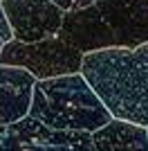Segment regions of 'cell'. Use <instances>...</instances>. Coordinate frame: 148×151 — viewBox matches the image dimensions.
Instances as JSON below:
<instances>
[{
  "mask_svg": "<svg viewBox=\"0 0 148 151\" xmlns=\"http://www.w3.org/2000/svg\"><path fill=\"white\" fill-rule=\"evenodd\" d=\"M92 135L94 151H148V129L121 120H110Z\"/></svg>",
  "mask_w": 148,
  "mask_h": 151,
  "instance_id": "obj_9",
  "label": "cell"
},
{
  "mask_svg": "<svg viewBox=\"0 0 148 151\" xmlns=\"http://www.w3.org/2000/svg\"><path fill=\"white\" fill-rule=\"evenodd\" d=\"M14 41L38 43L45 38L58 36L65 12L52 5L49 0H2Z\"/></svg>",
  "mask_w": 148,
  "mask_h": 151,
  "instance_id": "obj_5",
  "label": "cell"
},
{
  "mask_svg": "<svg viewBox=\"0 0 148 151\" xmlns=\"http://www.w3.org/2000/svg\"><path fill=\"white\" fill-rule=\"evenodd\" d=\"M0 151H94L92 135L49 129L34 117L0 126Z\"/></svg>",
  "mask_w": 148,
  "mask_h": 151,
  "instance_id": "obj_4",
  "label": "cell"
},
{
  "mask_svg": "<svg viewBox=\"0 0 148 151\" xmlns=\"http://www.w3.org/2000/svg\"><path fill=\"white\" fill-rule=\"evenodd\" d=\"M105 25L117 38V47L135 50L148 43V0H94Z\"/></svg>",
  "mask_w": 148,
  "mask_h": 151,
  "instance_id": "obj_6",
  "label": "cell"
},
{
  "mask_svg": "<svg viewBox=\"0 0 148 151\" xmlns=\"http://www.w3.org/2000/svg\"><path fill=\"white\" fill-rule=\"evenodd\" d=\"M29 117L49 129L81 133H94L112 120L81 72L36 81Z\"/></svg>",
  "mask_w": 148,
  "mask_h": 151,
  "instance_id": "obj_2",
  "label": "cell"
},
{
  "mask_svg": "<svg viewBox=\"0 0 148 151\" xmlns=\"http://www.w3.org/2000/svg\"><path fill=\"white\" fill-rule=\"evenodd\" d=\"M14 41V32L11 27H9V20H7V14L5 9H2V5H0V43H11Z\"/></svg>",
  "mask_w": 148,
  "mask_h": 151,
  "instance_id": "obj_11",
  "label": "cell"
},
{
  "mask_svg": "<svg viewBox=\"0 0 148 151\" xmlns=\"http://www.w3.org/2000/svg\"><path fill=\"white\" fill-rule=\"evenodd\" d=\"M81 75L112 120L148 129V43L85 54Z\"/></svg>",
  "mask_w": 148,
  "mask_h": 151,
  "instance_id": "obj_1",
  "label": "cell"
},
{
  "mask_svg": "<svg viewBox=\"0 0 148 151\" xmlns=\"http://www.w3.org/2000/svg\"><path fill=\"white\" fill-rule=\"evenodd\" d=\"M36 79L25 68L0 65V126H9L29 115Z\"/></svg>",
  "mask_w": 148,
  "mask_h": 151,
  "instance_id": "obj_8",
  "label": "cell"
},
{
  "mask_svg": "<svg viewBox=\"0 0 148 151\" xmlns=\"http://www.w3.org/2000/svg\"><path fill=\"white\" fill-rule=\"evenodd\" d=\"M0 2H2V0H0Z\"/></svg>",
  "mask_w": 148,
  "mask_h": 151,
  "instance_id": "obj_13",
  "label": "cell"
},
{
  "mask_svg": "<svg viewBox=\"0 0 148 151\" xmlns=\"http://www.w3.org/2000/svg\"><path fill=\"white\" fill-rule=\"evenodd\" d=\"M0 47H2V43H0Z\"/></svg>",
  "mask_w": 148,
  "mask_h": 151,
  "instance_id": "obj_12",
  "label": "cell"
},
{
  "mask_svg": "<svg viewBox=\"0 0 148 151\" xmlns=\"http://www.w3.org/2000/svg\"><path fill=\"white\" fill-rule=\"evenodd\" d=\"M52 5H56L63 12H76V9H85V7L94 5V0H49Z\"/></svg>",
  "mask_w": 148,
  "mask_h": 151,
  "instance_id": "obj_10",
  "label": "cell"
},
{
  "mask_svg": "<svg viewBox=\"0 0 148 151\" xmlns=\"http://www.w3.org/2000/svg\"><path fill=\"white\" fill-rule=\"evenodd\" d=\"M0 65L25 68L36 81L76 75L83 65V54L58 36L38 43H5L0 47Z\"/></svg>",
  "mask_w": 148,
  "mask_h": 151,
  "instance_id": "obj_3",
  "label": "cell"
},
{
  "mask_svg": "<svg viewBox=\"0 0 148 151\" xmlns=\"http://www.w3.org/2000/svg\"><path fill=\"white\" fill-rule=\"evenodd\" d=\"M58 38L72 45L74 50H79L83 57L92 52L117 47V38L112 29L105 25V20L101 18V14L94 5L65 14L63 25L58 29Z\"/></svg>",
  "mask_w": 148,
  "mask_h": 151,
  "instance_id": "obj_7",
  "label": "cell"
}]
</instances>
